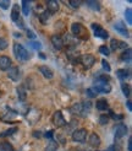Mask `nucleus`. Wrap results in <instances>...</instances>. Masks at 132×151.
Returning a JSON list of instances; mask_svg holds the SVG:
<instances>
[{
  "label": "nucleus",
  "instance_id": "nucleus-1",
  "mask_svg": "<svg viewBox=\"0 0 132 151\" xmlns=\"http://www.w3.org/2000/svg\"><path fill=\"white\" fill-rule=\"evenodd\" d=\"M13 54L16 55V58L18 60H22V62H26V60L29 59V53L26 50V48L23 46H21L18 43L13 44Z\"/></svg>",
  "mask_w": 132,
  "mask_h": 151
},
{
  "label": "nucleus",
  "instance_id": "nucleus-2",
  "mask_svg": "<svg viewBox=\"0 0 132 151\" xmlns=\"http://www.w3.org/2000/svg\"><path fill=\"white\" fill-rule=\"evenodd\" d=\"M95 90H97V92L99 93H108V92H110L111 91V86H110L108 82H103V81H99V80H97L95 81V85L93 86Z\"/></svg>",
  "mask_w": 132,
  "mask_h": 151
},
{
  "label": "nucleus",
  "instance_id": "nucleus-3",
  "mask_svg": "<svg viewBox=\"0 0 132 151\" xmlns=\"http://www.w3.org/2000/svg\"><path fill=\"white\" fill-rule=\"evenodd\" d=\"M71 29H72V33L75 35V36H81V35H82L84 40L88 38V32L86 31L84 27L81 25V24H76V22H75V24H72Z\"/></svg>",
  "mask_w": 132,
  "mask_h": 151
},
{
  "label": "nucleus",
  "instance_id": "nucleus-4",
  "mask_svg": "<svg viewBox=\"0 0 132 151\" xmlns=\"http://www.w3.org/2000/svg\"><path fill=\"white\" fill-rule=\"evenodd\" d=\"M92 29L94 31V36H95V37H99V38H101V40H106L108 37H109L108 31H105V29H103L100 25L93 24V25H92Z\"/></svg>",
  "mask_w": 132,
  "mask_h": 151
},
{
  "label": "nucleus",
  "instance_id": "nucleus-5",
  "mask_svg": "<svg viewBox=\"0 0 132 151\" xmlns=\"http://www.w3.org/2000/svg\"><path fill=\"white\" fill-rule=\"evenodd\" d=\"M53 123H54V125H56L57 128H62V127L66 125V120H65V118H64V116H62L61 111H56V112L54 113V116H53Z\"/></svg>",
  "mask_w": 132,
  "mask_h": 151
},
{
  "label": "nucleus",
  "instance_id": "nucleus-6",
  "mask_svg": "<svg viewBox=\"0 0 132 151\" xmlns=\"http://www.w3.org/2000/svg\"><path fill=\"white\" fill-rule=\"evenodd\" d=\"M87 139V130L86 129H77L72 133V140L76 142H83Z\"/></svg>",
  "mask_w": 132,
  "mask_h": 151
},
{
  "label": "nucleus",
  "instance_id": "nucleus-7",
  "mask_svg": "<svg viewBox=\"0 0 132 151\" xmlns=\"http://www.w3.org/2000/svg\"><path fill=\"white\" fill-rule=\"evenodd\" d=\"M79 62L82 63V65L86 68V69H89V68H92L93 64L95 63V58L92 54H84V55L81 57Z\"/></svg>",
  "mask_w": 132,
  "mask_h": 151
},
{
  "label": "nucleus",
  "instance_id": "nucleus-8",
  "mask_svg": "<svg viewBox=\"0 0 132 151\" xmlns=\"http://www.w3.org/2000/svg\"><path fill=\"white\" fill-rule=\"evenodd\" d=\"M7 76H9L12 81H18L20 80V70L17 66H10L7 70Z\"/></svg>",
  "mask_w": 132,
  "mask_h": 151
},
{
  "label": "nucleus",
  "instance_id": "nucleus-9",
  "mask_svg": "<svg viewBox=\"0 0 132 151\" xmlns=\"http://www.w3.org/2000/svg\"><path fill=\"white\" fill-rule=\"evenodd\" d=\"M11 66V59L7 55H1L0 57V70H9Z\"/></svg>",
  "mask_w": 132,
  "mask_h": 151
},
{
  "label": "nucleus",
  "instance_id": "nucleus-10",
  "mask_svg": "<svg viewBox=\"0 0 132 151\" xmlns=\"http://www.w3.org/2000/svg\"><path fill=\"white\" fill-rule=\"evenodd\" d=\"M126 134H127V127L125 125V124H119V125L116 127V130H115V137L116 138L121 139Z\"/></svg>",
  "mask_w": 132,
  "mask_h": 151
},
{
  "label": "nucleus",
  "instance_id": "nucleus-11",
  "mask_svg": "<svg viewBox=\"0 0 132 151\" xmlns=\"http://www.w3.org/2000/svg\"><path fill=\"white\" fill-rule=\"evenodd\" d=\"M51 43H53L54 48L57 49V50L62 49V47H64V41H62L61 37H59V36H53L51 37Z\"/></svg>",
  "mask_w": 132,
  "mask_h": 151
},
{
  "label": "nucleus",
  "instance_id": "nucleus-12",
  "mask_svg": "<svg viewBox=\"0 0 132 151\" xmlns=\"http://www.w3.org/2000/svg\"><path fill=\"white\" fill-rule=\"evenodd\" d=\"M88 142H89V145L93 146V147H97L100 145V138H99V135L98 134H91L89 135V138H88Z\"/></svg>",
  "mask_w": 132,
  "mask_h": 151
},
{
  "label": "nucleus",
  "instance_id": "nucleus-13",
  "mask_svg": "<svg viewBox=\"0 0 132 151\" xmlns=\"http://www.w3.org/2000/svg\"><path fill=\"white\" fill-rule=\"evenodd\" d=\"M59 7H60V5H59V1H56V0H49L48 1V10L50 14H54V12H57L59 11Z\"/></svg>",
  "mask_w": 132,
  "mask_h": 151
},
{
  "label": "nucleus",
  "instance_id": "nucleus-14",
  "mask_svg": "<svg viewBox=\"0 0 132 151\" xmlns=\"http://www.w3.org/2000/svg\"><path fill=\"white\" fill-rule=\"evenodd\" d=\"M39 71L43 74V76L45 78V79H53V76H54L53 70H51L50 68L45 66V65H42V66L39 68Z\"/></svg>",
  "mask_w": 132,
  "mask_h": 151
},
{
  "label": "nucleus",
  "instance_id": "nucleus-15",
  "mask_svg": "<svg viewBox=\"0 0 132 151\" xmlns=\"http://www.w3.org/2000/svg\"><path fill=\"white\" fill-rule=\"evenodd\" d=\"M114 28H115L116 31L119 32L120 35H122V36H125V37H127V36H128L127 29H126V27L123 26V24H122V22H117V24H115Z\"/></svg>",
  "mask_w": 132,
  "mask_h": 151
},
{
  "label": "nucleus",
  "instance_id": "nucleus-16",
  "mask_svg": "<svg viewBox=\"0 0 132 151\" xmlns=\"http://www.w3.org/2000/svg\"><path fill=\"white\" fill-rule=\"evenodd\" d=\"M20 10H18V5H13L12 11H11V20L16 24V22L20 20Z\"/></svg>",
  "mask_w": 132,
  "mask_h": 151
},
{
  "label": "nucleus",
  "instance_id": "nucleus-17",
  "mask_svg": "<svg viewBox=\"0 0 132 151\" xmlns=\"http://www.w3.org/2000/svg\"><path fill=\"white\" fill-rule=\"evenodd\" d=\"M95 107H97V109L99 111H106L108 109V101L104 100V99H101V100H98L97 103H95Z\"/></svg>",
  "mask_w": 132,
  "mask_h": 151
},
{
  "label": "nucleus",
  "instance_id": "nucleus-18",
  "mask_svg": "<svg viewBox=\"0 0 132 151\" xmlns=\"http://www.w3.org/2000/svg\"><path fill=\"white\" fill-rule=\"evenodd\" d=\"M16 92H17V97L20 101H26V96H27V92L23 86H18L16 88Z\"/></svg>",
  "mask_w": 132,
  "mask_h": 151
},
{
  "label": "nucleus",
  "instance_id": "nucleus-19",
  "mask_svg": "<svg viewBox=\"0 0 132 151\" xmlns=\"http://www.w3.org/2000/svg\"><path fill=\"white\" fill-rule=\"evenodd\" d=\"M131 55H132V50L131 48H127L121 54V60H123V62H131Z\"/></svg>",
  "mask_w": 132,
  "mask_h": 151
},
{
  "label": "nucleus",
  "instance_id": "nucleus-20",
  "mask_svg": "<svg viewBox=\"0 0 132 151\" xmlns=\"http://www.w3.org/2000/svg\"><path fill=\"white\" fill-rule=\"evenodd\" d=\"M87 6H89L92 10L94 11H99L100 10V3L99 1H93V0H89V1H87L86 3Z\"/></svg>",
  "mask_w": 132,
  "mask_h": 151
},
{
  "label": "nucleus",
  "instance_id": "nucleus-21",
  "mask_svg": "<svg viewBox=\"0 0 132 151\" xmlns=\"http://www.w3.org/2000/svg\"><path fill=\"white\" fill-rule=\"evenodd\" d=\"M116 76L119 78L120 80H125L128 78V71L126 69H119L116 71Z\"/></svg>",
  "mask_w": 132,
  "mask_h": 151
},
{
  "label": "nucleus",
  "instance_id": "nucleus-22",
  "mask_svg": "<svg viewBox=\"0 0 132 151\" xmlns=\"http://www.w3.org/2000/svg\"><path fill=\"white\" fill-rule=\"evenodd\" d=\"M71 112L72 113H75V114H82V112H83V108H82V104L81 103H75L71 107Z\"/></svg>",
  "mask_w": 132,
  "mask_h": 151
},
{
  "label": "nucleus",
  "instance_id": "nucleus-23",
  "mask_svg": "<svg viewBox=\"0 0 132 151\" xmlns=\"http://www.w3.org/2000/svg\"><path fill=\"white\" fill-rule=\"evenodd\" d=\"M49 17H50V12L49 11H44L40 14V16H39V21L42 22V24H48V21H49Z\"/></svg>",
  "mask_w": 132,
  "mask_h": 151
},
{
  "label": "nucleus",
  "instance_id": "nucleus-24",
  "mask_svg": "<svg viewBox=\"0 0 132 151\" xmlns=\"http://www.w3.org/2000/svg\"><path fill=\"white\" fill-rule=\"evenodd\" d=\"M16 132H17V128H10V129H7V130L3 132L1 134H0V137H1V138H5V137H10V135L15 134Z\"/></svg>",
  "mask_w": 132,
  "mask_h": 151
},
{
  "label": "nucleus",
  "instance_id": "nucleus-25",
  "mask_svg": "<svg viewBox=\"0 0 132 151\" xmlns=\"http://www.w3.org/2000/svg\"><path fill=\"white\" fill-rule=\"evenodd\" d=\"M0 150L1 151H13V147L9 142H3V144H0Z\"/></svg>",
  "mask_w": 132,
  "mask_h": 151
},
{
  "label": "nucleus",
  "instance_id": "nucleus-26",
  "mask_svg": "<svg viewBox=\"0 0 132 151\" xmlns=\"http://www.w3.org/2000/svg\"><path fill=\"white\" fill-rule=\"evenodd\" d=\"M86 93H87V96H88V97H91V99H93V97H97V95H98L97 90H95L94 87H91V88H88L87 91H86Z\"/></svg>",
  "mask_w": 132,
  "mask_h": 151
},
{
  "label": "nucleus",
  "instance_id": "nucleus-27",
  "mask_svg": "<svg viewBox=\"0 0 132 151\" xmlns=\"http://www.w3.org/2000/svg\"><path fill=\"white\" fill-rule=\"evenodd\" d=\"M125 17H126V21L128 25H132V10L131 9H127L125 11Z\"/></svg>",
  "mask_w": 132,
  "mask_h": 151
},
{
  "label": "nucleus",
  "instance_id": "nucleus-28",
  "mask_svg": "<svg viewBox=\"0 0 132 151\" xmlns=\"http://www.w3.org/2000/svg\"><path fill=\"white\" fill-rule=\"evenodd\" d=\"M22 11H23V14L26 15V16L29 14V3L26 1V0H23V1H22Z\"/></svg>",
  "mask_w": 132,
  "mask_h": 151
},
{
  "label": "nucleus",
  "instance_id": "nucleus-29",
  "mask_svg": "<svg viewBox=\"0 0 132 151\" xmlns=\"http://www.w3.org/2000/svg\"><path fill=\"white\" fill-rule=\"evenodd\" d=\"M121 90H122V92H123L125 96H126V97H130L131 91H130V86H128L127 84H122V85H121Z\"/></svg>",
  "mask_w": 132,
  "mask_h": 151
},
{
  "label": "nucleus",
  "instance_id": "nucleus-30",
  "mask_svg": "<svg viewBox=\"0 0 132 151\" xmlns=\"http://www.w3.org/2000/svg\"><path fill=\"white\" fill-rule=\"evenodd\" d=\"M108 122H109V116H108V114H101V116L99 117V123H100L101 125H106Z\"/></svg>",
  "mask_w": 132,
  "mask_h": 151
},
{
  "label": "nucleus",
  "instance_id": "nucleus-31",
  "mask_svg": "<svg viewBox=\"0 0 132 151\" xmlns=\"http://www.w3.org/2000/svg\"><path fill=\"white\" fill-rule=\"evenodd\" d=\"M45 151H57V145L55 144L54 141H51L48 144V146L45 147Z\"/></svg>",
  "mask_w": 132,
  "mask_h": 151
},
{
  "label": "nucleus",
  "instance_id": "nucleus-32",
  "mask_svg": "<svg viewBox=\"0 0 132 151\" xmlns=\"http://www.w3.org/2000/svg\"><path fill=\"white\" fill-rule=\"evenodd\" d=\"M69 4L73 7V9H77V7H79V5L82 4V1H81V0H70Z\"/></svg>",
  "mask_w": 132,
  "mask_h": 151
},
{
  "label": "nucleus",
  "instance_id": "nucleus-33",
  "mask_svg": "<svg viewBox=\"0 0 132 151\" xmlns=\"http://www.w3.org/2000/svg\"><path fill=\"white\" fill-rule=\"evenodd\" d=\"M117 48H119V41L111 40V42H110V49H111V50H116ZM110 49H109V50H110Z\"/></svg>",
  "mask_w": 132,
  "mask_h": 151
},
{
  "label": "nucleus",
  "instance_id": "nucleus-34",
  "mask_svg": "<svg viewBox=\"0 0 132 151\" xmlns=\"http://www.w3.org/2000/svg\"><path fill=\"white\" fill-rule=\"evenodd\" d=\"M9 6H10L9 0H0V7H1V9L6 10V9H9Z\"/></svg>",
  "mask_w": 132,
  "mask_h": 151
},
{
  "label": "nucleus",
  "instance_id": "nucleus-35",
  "mask_svg": "<svg viewBox=\"0 0 132 151\" xmlns=\"http://www.w3.org/2000/svg\"><path fill=\"white\" fill-rule=\"evenodd\" d=\"M7 46H9V42H7L6 40H4V38H0V50L6 49Z\"/></svg>",
  "mask_w": 132,
  "mask_h": 151
},
{
  "label": "nucleus",
  "instance_id": "nucleus-36",
  "mask_svg": "<svg viewBox=\"0 0 132 151\" xmlns=\"http://www.w3.org/2000/svg\"><path fill=\"white\" fill-rule=\"evenodd\" d=\"M99 52L101 53V54H104V55H109V53H110V50H109V48L106 47V46H101L100 48H99Z\"/></svg>",
  "mask_w": 132,
  "mask_h": 151
},
{
  "label": "nucleus",
  "instance_id": "nucleus-37",
  "mask_svg": "<svg viewBox=\"0 0 132 151\" xmlns=\"http://www.w3.org/2000/svg\"><path fill=\"white\" fill-rule=\"evenodd\" d=\"M101 65H103V68H104V69H105L108 73L110 71V65H109V63L106 62L105 59H103V60H101Z\"/></svg>",
  "mask_w": 132,
  "mask_h": 151
},
{
  "label": "nucleus",
  "instance_id": "nucleus-38",
  "mask_svg": "<svg viewBox=\"0 0 132 151\" xmlns=\"http://www.w3.org/2000/svg\"><path fill=\"white\" fill-rule=\"evenodd\" d=\"M31 46L34 48V49H40V43L39 42H31Z\"/></svg>",
  "mask_w": 132,
  "mask_h": 151
},
{
  "label": "nucleus",
  "instance_id": "nucleus-39",
  "mask_svg": "<svg viewBox=\"0 0 132 151\" xmlns=\"http://www.w3.org/2000/svg\"><path fill=\"white\" fill-rule=\"evenodd\" d=\"M53 134H54V130H49V132L45 133V135H44V137H45L47 139H51V138H53Z\"/></svg>",
  "mask_w": 132,
  "mask_h": 151
},
{
  "label": "nucleus",
  "instance_id": "nucleus-40",
  "mask_svg": "<svg viewBox=\"0 0 132 151\" xmlns=\"http://www.w3.org/2000/svg\"><path fill=\"white\" fill-rule=\"evenodd\" d=\"M27 36H29V38H35V36L32 31H29V29H27Z\"/></svg>",
  "mask_w": 132,
  "mask_h": 151
},
{
  "label": "nucleus",
  "instance_id": "nucleus-41",
  "mask_svg": "<svg viewBox=\"0 0 132 151\" xmlns=\"http://www.w3.org/2000/svg\"><path fill=\"white\" fill-rule=\"evenodd\" d=\"M126 47H128V46L125 42H119V48H126Z\"/></svg>",
  "mask_w": 132,
  "mask_h": 151
},
{
  "label": "nucleus",
  "instance_id": "nucleus-42",
  "mask_svg": "<svg viewBox=\"0 0 132 151\" xmlns=\"http://www.w3.org/2000/svg\"><path fill=\"white\" fill-rule=\"evenodd\" d=\"M128 151H132V139H128Z\"/></svg>",
  "mask_w": 132,
  "mask_h": 151
},
{
  "label": "nucleus",
  "instance_id": "nucleus-43",
  "mask_svg": "<svg viewBox=\"0 0 132 151\" xmlns=\"http://www.w3.org/2000/svg\"><path fill=\"white\" fill-rule=\"evenodd\" d=\"M33 137L34 138H40V132H34L33 133Z\"/></svg>",
  "mask_w": 132,
  "mask_h": 151
},
{
  "label": "nucleus",
  "instance_id": "nucleus-44",
  "mask_svg": "<svg viewBox=\"0 0 132 151\" xmlns=\"http://www.w3.org/2000/svg\"><path fill=\"white\" fill-rule=\"evenodd\" d=\"M122 118H123V117H122L121 114H120V116H115V114H113V119H115V120H116V119H122Z\"/></svg>",
  "mask_w": 132,
  "mask_h": 151
},
{
  "label": "nucleus",
  "instance_id": "nucleus-45",
  "mask_svg": "<svg viewBox=\"0 0 132 151\" xmlns=\"http://www.w3.org/2000/svg\"><path fill=\"white\" fill-rule=\"evenodd\" d=\"M127 108H128V111H132V106H131V101H127Z\"/></svg>",
  "mask_w": 132,
  "mask_h": 151
},
{
  "label": "nucleus",
  "instance_id": "nucleus-46",
  "mask_svg": "<svg viewBox=\"0 0 132 151\" xmlns=\"http://www.w3.org/2000/svg\"><path fill=\"white\" fill-rule=\"evenodd\" d=\"M105 151H115V147H114V146L111 145V146H110V147H109L108 150H105Z\"/></svg>",
  "mask_w": 132,
  "mask_h": 151
},
{
  "label": "nucleus",
  "instance_id": "nucleus-47",
  "mask_svg": "<svg viewBox=\"0 0 132 151\" xmlns=\"http://www.w3.org/2000/svg\"><path fill=\"white\" fill-rule=\"evenodd\" d=\"M39 57H40L42 59H45V55H44V54H43V53H40V54H39Z\"/></svg>",
  "mask_w": 132,
  "mask_h": 151
}]
</instances>
